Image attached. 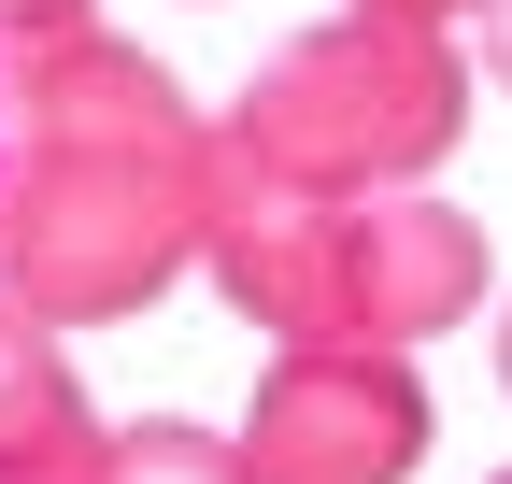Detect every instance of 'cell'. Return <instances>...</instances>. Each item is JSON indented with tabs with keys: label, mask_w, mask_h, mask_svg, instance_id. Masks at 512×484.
Listing matches in <instances>:
<instances>
[{
	"label": "cell",
	"mask_w": 512,
	"mask_h": 484,
	"mask_svg": "<svg viewBox=\"0 0 512 484\" xmlns=\"http://www.w3.org/2000/svg\"><path fill=\"white\" fill-rule=\"evenodd\" d=\"M200 114L100 15L29 29V129L0 157V299L43 328L143 314L200 271Z\"/></svg>",
	"instance_id": "1"
},
{
	"label": "cell",
	"mask_w": 512,
	"mask_h": 484,
	"mask_svg": "<svg viewBox=\"0 0 512 484\" xmlns=\"http://www.w3.org/2000/svg\"><path fill=\"white\" fill-rule=\"evenodd\" d=\"M470 129V57L441 15H370V0H342L328 29H299L271 72L242 86L228 143H256L271 171H299V186H413V171H441Z\"/></svg>",
	"instance_id": "2"
},
{
	"label": "cell",
	"mask_w": 512,
	"mask_h": 484,
	"mask_svg": "<svg viewBox=\"0 0 512 484\" xmlns=\"http://www.w3.org/2000/svg\"><path fill=\"white\" fill-rule=\"evenodd\" d=\"M427 470V385L384 342H271L242 413V484H413Z\"/></svg>",
	"instance_id": "3"
},
{
	"label": "cell",
	"mask_w": 512,
	"mask_h": 484,
	"mask_svg": "<svg viewBox=\"0 0 512 484\" xmlns=\"http://www.w3.org/2000/svg\"><path fill=\"white\" fill-rule=\"evenodd\" d=\"M484 314V228L427 186H356L342 242H328V342H384L413 356L441 328Z\"/></svg>",
	"instance_id": "4"
},
{
	"label": "cell",
	"mask_w": 512,
	"mask_h": 484,
	"mask_svg": "<svg viewBox=\"0 0 512 484\" xmlns=\"http://www.w3.org/2000/svg\"><path fill=\"white\" fill-rule=\"evenodd\" d=\"M86 456H100V413L72 385V356H57V328L0 299V484H57Z\"/></svg>",
	"instance_id": "5"
},
{
	"label": "cell",
	"mask_w": 512,
	"mask_h": 484,
	"mask_svg": "<svg viewBox=\"0 0 512 484\" xmlns=\"http://www.w3.org/2000/svg\"><path fill=\"white\" fill-rule=\"evenodd\" d=\"M86 484H242V442L185 428V413H143V428H100Z\"/></svg>",
	"instance_id": "6"
},
{
	"label": "cell",
	"mask_w": 512,
	"mask_h": 484,
	"mask_svg": "<svg viewBox=\"0 0 512 484\" xmlns=\"http://www.w3.org/2000/svg\"><path fill=\"white\" fill-rule=\"evenodd\" d=\"M470 29H484V72L512 86V0H470Z\"/></svg>",
	"instance_id": "7"
},
{
	"label": "cell",
	"mask_w": 512,
	"mask_h": 484,
	"mask_svg": "<svg viewBox=\"0 0 512 484\" xmlns=\"http://www.w3.org/2000/svg\"><path fill=\"white\" fill-rule=\"evenodd\" d=\"M0 15H15V29H57V15H86V0H0Z\"/></svg>",
	"instance_id": "8"
},
{
	"label": "cell",
	"mask_w": 512,
	"mask_h": 484,
	"mask_svg": "<svg viewBox=\"0 0 512 484\" xmlns=\"http://www.w3.org/2000/svg\"><path fill=\"white\" fill-rule=\"evenodd\" d=\"M370 15H441V29H456V15H470V0H370Z\"/></svg>",
	"instance_id": "9"
},
{
	"label": "cell",
	"mask_w": 512,
	"mask_h": 484,
	"mask_svg": "<svg viewBox=\"0 0 512 484\" xmlns=\"http://www.w3.org/2000/svg\"><path fill=\"white\" fill-rule=\"evenodd\" d=\"M498 385H512V314H498Z\"/></svg>",
	"instance_id": "10"
},
{
	"label": "cell",
	"mask_w": 512,
	"mask_h": 484,
	"mask_svg": "<svg viewBox=\"0 0 512 484\" xmlns=\"http://www.w3.org/2000/svg\"><path fill=\"white\" fill-rule=\"evenodd\" d=\"M57 484H86V470H57Z\"/></svg>",
	"instance_id": "11"
},
{
	"label": "cell",
	"mask_w": 512,
	"mask_h": 484,
	"mask_svg": "<svg viewBox=\"0 0 512 484\" xmlns=\"http://www.w3.org/2000/svg\"><path fill=\"white\" fill-rule=\"evenodd\" d=\"M498 484H512V470H498Z\"/></svg>",
	"instance_id": "12"
}]
</instances>
